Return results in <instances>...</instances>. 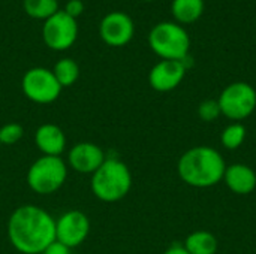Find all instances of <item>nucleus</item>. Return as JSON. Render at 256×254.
<instances>
[{"label": "nucleus", "instance_id": "1", "mask_svg": "<svg viewBox=\"0 0 256 254\" xmlns=\"http://www.w3.org/2000/svg\"><path fill=\"white\" fill-rule=\"evenodd\" d=\"M8 240L20 253L42 254L56 241V220L36 205H21L8 220Z\"/></svg>", "mask_w": 256, "mask_h": 254}, {"label": "nucleus", "instance_id": "2", "mask_svg": "<svg viewBox=\"0 0 256 254\" xmlns=\"http://www.w3.org/2000/svg\"><path fill=\"white\" fill-rule=\"evenodd\" d=\"M226 163L222 154L207 145H198L182 154L177 163L180 180L195 189H208L224 180Z\"/></svg>", "mask_w": 256, "mask_h": 254}, {"label": "nucleus", "instance_id": "3", "mask_svg": "<svg viewBox=\"0 0 256 254\" xmlns=\"http://www.w3.org/2000/svg\"><path fill=\"white\" fill-rule=\"evenodd\" d=\"M92 193L102 202H118L132 189V174L124 162L108 157L92 175Z\"/></svg>", "mask_w": 256, "mask_h": 254}, {"label": "nucleus", "instance_id": "4", "mask_svg": "<svg viewBox=\"0 0 256 254\" xmlns=\"http://www.w3.org/2000/svg\"><path fill=\"white\" fill-rule=\"evenodd\" d=\"M68 178V165L62 157L42 156L32 163L27 171L28 187L40 195L56 193Z\"/></svg>", "mask_w": 256, "mask_h": 254}, {"label": "nucleus", "instance_id": "5", "mask_svg": "<svg viewBox=\"0 0 256 254\" xmlns=\"http://www.w3.org/2000/svg\"><path fill=\"white\" fill-rule=\"evenodd\" d=\"M150 48L162 60L183 61L188 57L190 40L184 28L174 22H160L148 34Z\"/></svg>", "mask_w": 256, "mask_h": 254}, {"label": "nucleus", "instance_id": "6", "mask_svg": "<svg viewBox=\"0 0 256 254\" xmlns=\"http://www.w3.org/2000/svg\"><path fill=\"white\" fill-rule=\"evenodd\" d=\"M218 103L224 117L232 123H242L255 112L256 90L248 82H232L222 90Z\"/></svg>", "mask_w": 256, "mask_h": 254}, {"label": "nucleus", "instance_id": "7", "mask_svg": "<svg viewBox=\"0 0 256 254\" xmlns=\"http://www.w3.org/2000/svg\"><path fill=\"white\" fill-rule=\"evenodd\" d=\"M21 88L28 100L39 105L56 102L62 93V85L56 79L52 70L45 67L28 69L22 76Z\"/></svg>", "mask_w": 256, "mask_h": 254}, {"label": "nucleus", "instance_id": "8", "mask_svg": "<svg viewBox=\"0 0 256 254\" xmlns=\"http://www.w3.org/2000/svg\"><path fill=\"white\" fill-rule=\"evenodd\" d=\"M78 36L76 19L68 15L64 10L56 12L45 19L42 27V37L48 48L54 51H64L70 48Z\"/></svg>", "mask_w": 256, "mask_h": 254}, {"label": "nucleus", "instance_id": "9", "mask_svg": "<svg viewBox=\"0 0 256 254\" xmlns=\"http://www.w3.org/2000/svg\"><path fill=\"white\" fill-rule=\"evenodd\" d=\"M90 234V220L88 217L78 211H66L56 220V241L64 244L69 249L81 246Z\"/></svg>", "mask_w": 256, "mask_h": 254}, {"label": "nucleus", "instance_id": "10", "mask_svg": "<svg viewBox=\"0 0 256 254\" xmlns=\"http://www.w3.org/2000/svg\"><path fill=\"white\" fill-rule=\"evenodd\" d=\"M99 31L106 45L124 46L134 37V21L124 12H111L102 18Z\"/></svg>", "mask_w": 256, "mask_h": 254}, {"label": "nucleus", "instance_id": "11", "mask_svg": "<svg viewBox=\"0 0 256 254\" xmlns=\"http://www.w3.org/2000/svg\"><path fill=\"white\" fill-rule=\"evenodd\" d=\"M186 63L178 60H162L154 64L148 73V82L153 90L166 93L180 85L186 73Z\"/></svg>", "mask_w": 256, "mask_h": 254}, {"label": "nucleus", "instance_id": "12", "mask_svg": "<svg viewBox=\"0 0 256 254\" xmlns=\"http://www.w3.org/2000/svg\"><path fill=\"white\" fill-rule=\"evenodd\" d=\"M104 150L93 142H78L68 154V165L78 174L93 175L105 162Z\"/></svg>", "mask_w": 256, "mask_h": 254}, {"label": "nucleus", "instance_id": "13", "mask_svg": "<svg viewBox=\"0 0 256 254\" xmlns=\"http://www.w3.org/2000/svg\"><path fill=\"white\" fill-rule=\"evenodd\" d=\"M222 181L232 193L246 196L256 189V172L244 163H234L226 166Z\"/></svg>", "mask_w": 256, "mask_h": 254}, {"label": "nucleus", "instance_id": "14", "mask_svg": "<svg viewBox=\"0 0 256 254\" xmlns=\"http://www.w3.org/2000/svg\"><path fill=\"white\" fill-rule=\"evenodd\" d=\"M34 144L44 156L60 157L66 148L64 132L52 123L40 124L34 133Z\"/></svg>", "mask_w": 256, "mask_h": 254}, {"label": "nucleus", "instance_id": "15", "mask_svg": "<svg viewBox=\"0 0 256 254\" xmlns=\"http://www.w3.org/2000/svg\"><path fill=\"white\" fill-rule=\"evenodd\" d=\"M183 247L189 254H216L219 243L212 232L200 229L188 235Z\"/></svg>", "mask_w": 256, "mask_h": 254}, {"label": "nucleus", "instance_id": "16", "mask_svg": "<svg viewBox=\"0 0 256 254\" xmlns=\"http://www.w3.org/2000/svg\"><path fill=\"white\" fill-rule=\"evenodd\" d=\"M172 15L184 24L195 22L202 10H204V1L202 0H172Z\"/></svg>", "mask_w": 256, "mask_h": 254}, {"label": "nucleus", "instance_id": "17", "mask_svg": "<svg viewBox=\"0 0 256 254\" xmlns=\"http://www.w3.org/2000/svg\"><path fill=\"white\" fill-rule=\"evenodd\" d=\"M52 73L56 76V79L58 81V84L63 87H70L76 82L78 76H80V66L75 60L72 58H60L54 69Z\"/></svg>", "mask_w": 256, "mask_h": 254}, {"label": "nucleus", "instance_id": "18", "mask_svg": "<svg viewBox=\"0 0 256 254\" xmlns=\"http://www.w3.org/2000/svg\"><path fill=\"white\" fill-rule=\"evenodd\" d=\"M22 7L27 15L36 19H48L60 10L57 0H24Z\"/></svg>", "mask_w": 256, "mask_h": 254}, {"label": "nucleus", "instance_id": "19", "mask_svg": "<svg viewBox=\"0 0 256 254\" xmlns=\"http://www.w3.org/2000/svg\"><path fill=\"white\" fill-rule=\"evenodd\" d=\"M248 136V129L243 123H231L220 133V142L226 150L240 148Z\"/></svg>", "mask_w": 256, "mask_h": 254}, {"label": "nucleus", "instance_id": "20", "mask_svg": "<svg viewBox=\"0 0 256 254\" xmlns=\"http://www.w3.org/2000/svg\"><path fill=\"white\" fill-rule=\"evenodd\" d=\"M24 135V127L20 123H6L0 127V145H14Z\"/></svg>", "mask_w": 256, "mask_h": 254}, {"label": "nucleus", "instance_id": "21", "mask_svg": "<svg viewBox=\"0 0 256 254\" xmlns=\"http://www.w3.org/2000/svg\"><path fill=\"white\" fill-rule=\"evenodd\" d=\"M220 115H222V112H220V106H219L218 100L208 99V100L201 102L198 106V117L206 123H213Z\"/></svg>", "mask_w": 256, "mask_h": 254}, {"label": "nucleus", "instance_id": "22", "mask_svg": "<svg viewBox=\"0 0 256 254\" xmlns=\"http://www.w3.org/2000/svg\"><path fill=\"white\" fill-rule=\"evenodd\" d=\"M63 10L76 19V16H80L84 12V3H82V0H69Z\"/></svg>", "mask_w": 256, "mask_h": 254}, {"label": "nucleus", "instance_id": "23", "mask_svg": "<svg viewBox=\"0 0 256 254\" xmlns=\"http://www.w3.org/2000/svg\"><path fill=\"white\" fill-rule=\"evenodd\" d=\"M42 254H70V249L58 241H54L42 252Z\"/></svg>", "mask_w": 256, "mask_h": 254}, {"label": "nucleus", "instance_id": "24", "mask_svg": "<svg viewBox=\"0 0 256 254\" xmlns=\"http://www.w3.org/2000/svg\"><path fill=\"white\" fill-rule=\"evenodd\" d=\"M164 254H189L188 253V250L183 247V246H178V244H176V246H171L166 252Z\"/></svg>", "mask_w": 256, "mask_h": 254}]
</instances>
